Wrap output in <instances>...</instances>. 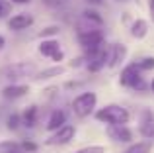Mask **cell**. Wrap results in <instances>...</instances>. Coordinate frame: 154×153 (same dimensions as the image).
<instances>
[{
  "label": "cell",
  "instance_id": "1",
  "mask_svg": "<svg viewBox=\"0 0 154 153\" xmlns=\"http://www.w3.org/2000/svg\"><path fill=\"white\" fill-rule=\"evenodd\" d=\"M96 118L109 126H125L129 122V112L119 104H107L96 112Z\"/></svg>",
  "mask_w": 154,
  "mask_h": 153
},
{
  "label": "cell",
  "instance_id": "2",
  "mask_svg": "<svg viewBox=\"0 0 154 153\" xmlns=\"http://www.w3.org/2000/svg\"><path fill=\"white\" fill-rule=\"evenodd\" d=\"M2 76L10 83H18L22 79H27V76L35 75V65L33 63H27V61H20V63H12V65L4 67L2 71Z\"/></svg>",
  "mask_w": 154,
  "mask_h": 153
},
{
  "label": "cell",
  "instance_id": "3",
  "mask_svg": "<svg viewBox=\"0 0 154 153\" xmlns=\"http://www.w3.org/2000/svg\"><path fill=\"white\" fill-rule=\"evenodd\" d=\"M119 83L123 84V86L135 88V90H144V88H146V83H144V79L140 76L139 65H127L125 67V69L121 71Z\"/></svg>",
  "mask_w": 154,
  "mask_h": 153
},
{
  "label": "cell",
  "instance_id": "4",
  "mask_svg": "<svg viewBox=\"0 0 154 153\" xmlns=\"http://www.w3.org/2000/svg\"><path fill=\"white\" fill-rule=\"evenodd\" d=\"M96 102H98V96L94 92H82L80 96H76L74 102H72V110L78 118H86L94 112Z\"/></svg>",
  "mask_w": 154,
  "mask_h": 153
},
{
  "label": "cell",
  "instance_id": "5",
  "mask_svg": "<svg viewBox=\"0 0 154 153\" xmlns=\"http://www.w3.org/2000/svg\"><path fill=\"white\" fill-rule=\"evenodd\" d=\"M107 57H109V49L107 47H98V49L94 51H88V71H92V73H98V71H102L105 65H107Z\"/></svg>",
  "mask_w": 154,
  "mask_h": 153
},
{
  "label": "cell",
  "instance_id": "6",
  "mask_svg": "<svg viewBox=\"0 0 154 153\" xmlns=\"http://www.w3.org/2000/svg\"><path fill=\"white\" fill-rule=\"evenodd\" d=\"M78 43L82 45V49L86 51H94L98 47L103 45V34L102 30H94V31H80L78 34Z\"/></svg>",
  "mask_w": 154,
  "mask_h": 153
},
{
  "label": "cell",
  "instance_id": "7",
  "mask_svg": "<svg viewBox=\"0 0 154 153\" xmlns=\"http://www.w3.org/2000/svg\"><path fill=\"white\" fill-rule=\"evenodd\" d=\"M76 135V128L70 124H64L63 128H59L57 132H53V135L47 139V145H64V143L72 142Z\"/></svg>",
  "mask_w": 154,
  "mask_h": 153
},
{
  "label": "cell",
  "instance_id": "8",
  "mask_svg": "<svg viewBox=\"0 0 154 153\" xmlns=\"http://www.w3.org/2000/svg\"><path fill=\"white\" fill-rule=\"evenodd\" d=\"M39 53H41L43 57H51L53 61H57V63L64 59V55H63V51H60L57 39H43L41 45H39Z\"/></svg>",
  "mask_w": 154,
  "mask_h": 153
},
{
  "label": "cell",
  "instance_id": "9",
  "mask_svg": "<svg viewBox=\"0 0 154 153\" xmlns=\"http://www.w3.org/2000/svg\"><path fill=\"white\" fill-rule=\"evenodd\" d=\"M33 24V16L31 14H14L10 20H8V28L12 31H22V30H27V28Z\"/></svg>",
  "mask_w": 154,
  "mask_h": 153
},
{
  "label": "cell",
  "instance_id": "10",
  "mask_svg": "<svg viewBox=\"0 0 154 153\" xmlns=\"http://www.w3.org/2000/svg\"><path fill=\"white\" fill-rule=\"evenodd\" d=\"M29 92V86L27 84H20V83H12L8 86L2 88V96L6 100H18V98H23V96Z\"/></svg>",
  "mask_w": 154,
  "mask_h": 153
},
{
  "label": "cell",
  "instance_id": "11",
  "mask_svg": "<svg viewBox=\"0 0 154 153\" xmlns=\"http://www.w3.org/2000/svg\"><path fill=\"white\" fill-rule=\"evenodd\" d=\"M107 135L113 142H119V143H125V142H131L133 139V132L127 126H109Z\"/></svg>",
  "mask_w": 154,
  "mask_h": 153
},
{
  "label": "cell",
  "instance_id": "12",
  "mask_svg": "<svg viewBox=\"0 0 154 153\" xmlns=\"http://www.w3.org/2000/svg\"><path fill=\"white\" fill-rule=\"evenodd\" d=\"M125 55H127V49H125V45H119V43L111 45V47H109L107 65H109V67H117V65H119V63L125 59Z\"/></svg>",
  "mask_w": 154,
  "mask_h": 153
},
{
  "label": "cell",
  "instance_id": "13",
  "mask_svg": "<svg viewBox=\"0 0 154 153\" xmlns=\"http://www.w3.org/2000/svg\"><path fill=\"white\" fill-rule=\"evenodd\" d=\"M64 124H66V114H64L63 110H55L49 116V120H47V130H49V132H57L59 128H63Z\"/></svg>",
  "mask_w": 154,
  "mask_h": 153
},
{
  "label": "cell",
  "instance_id": "14",
  "mask_svg": "<svg viewBox=\"0 0 154 153\" xmlns=\"http://www.w3.org/2000/svg\"><path fill=\"white\" fill-rule=\"evenodd\" d=\"M140 134L148 139H154V114L152 112H144L143 124H140Z\"/></svg>",
  "mask_w": 154,
  "mask_h": 153
},
{
  "label": "cell",
  "instance_id": "15",
  "mask_svg": "<svg viewBox=\"0 0 154 153\" xmlns=\"http://www.w3.org/2000/svg\"><path fill=\"white\" fill-rule=\"evenodd\" d=\"M37 116H39L37 106H27L26 110L22 112V124L26 128H33L35 122H37Z\"/></svg>",
  "mask_w": 154,
  "mask_h": 153
},
{
  "label": "cell",
  "instance_id": "16",
  "mask_svg": "<svg viewBox=\"0 0 154 153\" xmlns=\"http://www.w3.org/2000/svg\"><path fill=\"white\" fill-rule=\"evenodd\" d=\"M63 73H64V67L55 65V67H51V69H43L41 73H37L33 79H35V80H47V79H53V76L63 75Z\"/></svg>",
  "mask_w": 154,
  "mask_h": 153
},
{
  "label": "cell",
  "instance_id": "17",
  "mask_svg": "<svg viewBox=\"0 0 154 153\" xmlns=\"http://www.w3.org/2000/svg\"><path fill=\"white\" fill-rule=\"evenodd\" d=\"M146 34H148V24L144 22V20H137V22L131 26V35L133 37L143 39V37H146Z\"/></svg>",
  "mask_w": 154,
  "mask_h": 153
},
{
  "label": "cell",
  "instance_id": "18",
  "mask_svg": "<svg viewBox=\"0 0 154 153\" xmlns=\"http://www.w3.org/2000/svg\"><path fill=\"white\" fill-rule=\"evenodd\" d=\"M0 153H26V151L22 149V143L4 139V142H0Z\"/></svg>",
  "mask_w": 154,
  "mask_h": 153
},
{
  "label": "cell",
  "instance_id": "19",
  "mask_svg": "<svg viewBox=\"0 0 154 153\" xmlns=\"http://www.w3.org/2000/svg\"><path fill=\"white\" fill-rule=\"evenodd\" d=\"M152 151V142L148 139V142H137L133 143L131 147H129L125 153H150Z\"/></svg>",
  "mask_w": 154,
  "mask_h": 153
},
{
  "label": "cell",
  "instance_id": "20",
  "mask_svg": "<svg viewBox=\"0 0 154 153\" xmlns=\"http://www.w3.org/2000/svg\"><path fill=\"white\" fill-rule=\"evenodd\" d=\"M12 14V0H0V20Z\"/></svg>",
  "mask_w": 154,
  "mask_h": 153
},
{
  "label": "cell",
  "instance_id": "21",
  "mask_svg": "<svg viewBox=\"0 0 154 153\" xmlns=\"http://www.w3.org/2000/svg\"><path fill=\"white\" fill-rule=\"evenodd\" d=\"M8 130H18L20 126H22V114H10V118H8Z\"/></svg>",
  "mask_w": 154,
  "mask_h": 153
},
{
  "label": "cell",
  "instance_id": "22",
  "mask_svg": "<svg viewBox=\"0 0 154 153\" xmlns=\"http://www.w3.org/2000/svg\"><path fill=\"white\" fill-rule=\"evenodd\" d=\"M82 18H86V20H90V22H94V24H100V26H102L103 24V20H102V16L98 14V12L96 10H86L82 14Z\"/></svg>",
  "mask_w": 154,
  "mask_h": 153
},
{
  "label": "cell",
  "instance_id": "23",
  "mask_svg": "<svg viewBox=\"0 0 154 153\" xmlns=\"http://www.w3.org/2000/svg\"><path fill=\"white\" fill-rule=\"evenodd\" d=\"M137 65H139L140 71H152L154 69V57H144V59H140Z\"/></svg>",
  "mask_w": 154,
  "mask_h": 153
},
{
  "label": "cell",
  "instance_id": "24",
  "mask_svg": "<svg viewBox=\"0 0 154 153\" xmlns=\"http://www.w3.org/2000/svg\"><path fill=\"white\" fill-rule=\"evenodd\" d=\"M74 153H105V147L103 145H88V147H82V149H78Z\"/></svg>",
  "mask_w": 154,
  "mask_h": 153
},
{
  "label": "cell",
  "instance_id": "25",
  "mask_svg": "<svg viewBox=\"0 0 154 153\" xmlns=\"http://www.w3.org/2000/svg\"><path fill=\"white\" fill-rule=\"evenodd\" d=\"M22 149L26 153H33V151H37V143L29 142V139H23L22 142Z\"/></svg>",
  "mask_w": 154,
  "mask_h": 153
},
{
  "label": "cell",
  "instance_id": "26",
  "mask_svg": "<svg viewBox=\"0 0 154 153\" xmlns=\"http://www.w3.org/2000/svg\"><path fill=\"white\" fill-rule=\"evenodd\" d=\"M57 34H59V28H57V26H49V28H45L39 35L45 39V37H51V35H57Z\"/></svg>",
  "mask_w": 154,
  "mask_h": 153
},
{
  "label": "cell",
  "instance_id": "27",
  "mask_svg": "<svg viewBox=\"0 0 154 153\" xmlns=\"http://www.w3.org/2000/svg\"><path fill=\"white\" fill-rule=\"evenodd\" d=\"M148 8H150V18L154 22V0H148Z\"/></svg>",
  "mask_w": 154,
  "mask_h": 153
},
{
  "label": "cell",
  "instance_id": "28",
  "mask_svg": "<svg viewBox=\"0 0 154 153\" xmlns=\"http://www.w3.org/2000/svg\"><path fill=\"white\" fill-rule=\"evenodd\" d=\"M4 45H6V37H4V35H0V49H2Z\"/></svg>",
  "mask_w": 154,
  "mask_h": 153
},
{
  "label": "cell",
  "instance_id": "29",
  "mask_svg": "<svg viewBox=\"0 0 154 153\" xmlns=\"http://www.w3.org/2000/svg\"><path fill=\"white\" fill-rule=\"evenodd\" d=\"M14 4H27V2H31V0H12Z\"/></svg>",
  "mask_w": 154,
  "mask_h": 153
},
{
  "label": "cell",
  "instance_id": "30",
  "mask_svg": "<svg viewBox=\"0 0 154 153\" xmlns=\"http://www.w3.org/2000/svg\"><path fill=\"white\" fill-rule=\"evenodd\" d=\"M88 2H92V4H100L102 0H88Z\"/></svg>",
  "mask_w": 154,
  "mask_h": 153
},
{
  "label": "cell",
  "instance_id": "31",
  "mask_svg": "<svg viewBox=\"0 0 154 153\" xmlns=\"http://www.w3.org/2000/svg\"><path fill=\"white\" fill-rule=\"evenodd\" d=\"M150 86H152V90H154V80H152V84H150Z\"/></svg>",
  "mask_w": 154,
  "mask_h": 153
}]
</instances>
